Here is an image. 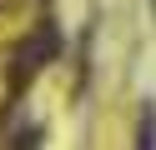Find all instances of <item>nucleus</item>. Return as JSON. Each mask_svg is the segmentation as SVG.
<instances>
[{"label": "nucleus", "mask_w": 156, "mask_h": 150, "mask_svg": "<svg viewBox=\"0 0 156 150\" xmlns=\"http://www.w3.org/2000/svg\"><path fill=\"white\" fill-rule=\"evenodd\" d=\"M131 150H156V100H141V110H136Z\"/></svg>", "instance_id": "f257e3e1"}, {"label": "nucleus", "mask_w": 156, "mask_h": 150, "mask_svg": "<svg viewBox=\"0 0 156 150\" xmlns=\"http://www.w3.org/2000/svg\"><path fill=\"white\" fill-rule=\"evenodd\" d=\"M151 15H156V0H151Z\"/></svg>", "instance_id": "7ed1b4c3"}, {"label": "nucleus", "mask_w": 156, "mask_h": 150, "mask_svg": "<svg viewBox=\"0 0 156 150\" xmlns=\"http://www.w3.org/2000/svg\"><path fill=\"white\" fill-rule=\"evenodd\" d=\"M5 150H41V125H20L5 140Z\"/></svg>", "instance_id": "f03ea898"}]
</instances>
